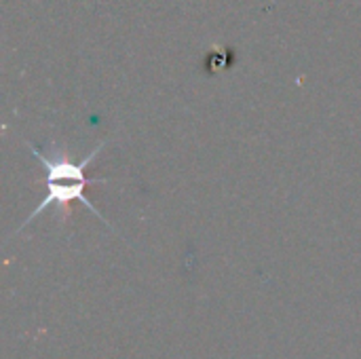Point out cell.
Masks as SVG:
<instances>
[{
  "mask_svg": "<svg viewBox=\"0 0 361 359\" xmlns=\"http://www.w3.org/2000/svg\"><path fill=\"white\" fill-rule=\"evenodd\" d=\"M27 148L32 150V154L44 165V171H47V197L42 199V203L27 216V220L19 226V231H23L36 216H40L47 207H51V205H55V207H59L61 209V214L66 216V212H68V205L70 203H74V201H78V203H82L87 209H91L108 229H112L110 226V222L102 216V212L87 199V195H85V190H87V186L89 184H104V182H108L106 178H89L87 176V167H89V163H93L95 161V157H97V152L104 148V142L102 144H97L95 146V150L93 152H89L87 154V159L82 161V163H78V165H74L72 161H68V159H55V157H47L44 152H40L38 148H34L32 144H27Z\"/></svg>",
  "mask_w": 361,
  "mask_h": 359,
  "instance_id": "6da1fadb",
  "label": "cell"
}]
</instances>
